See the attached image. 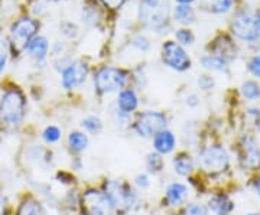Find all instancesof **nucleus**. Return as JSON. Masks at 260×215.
I'll return each mask as SVG.
<instances>
[{
  "mask_svg": "<svg viewBox=\"0 0 260 215\" xmlns=\"http://www.w3.org/2000/svg\"><path fill=\"white\" fill-rule=\"evenodd\" d=\"M139 105V98L133 90H121L117 98V110L123 114H132Z\"/></svg>",
  "mask_w": 260,
  "mask_h": 215,
  "instance_id": "f3484780",
  "label": "nucleus"
},
{
  "mask_svg": "<svg viewBox=\"0 0 260 215\" xmlns=\"http://www.w3.org/2000/svg\"><path fill=\"white\" fill-rule=\"evenodd\" d=\"M133 45L136 48H139L142 52L148 51L149 49V41L145 37H136L133 41Z\"/></svg>",
  "mask_w": 260,
  "mask_h": 215,
  "instance_id": "72a5a7b5",
  "label": "nucleus"
},
{
  "mask_svg": "<svg viewBox=\"0 0 260 215\" xmlns=\"http://www.w3.org/2000/svg\"><path fill=\"white\" fill-rule=\"evenodd\" d=\"M198 166L211 173H223L224 170H227L230 165V158L227 150L224 149L220 145H210L205 149H203L198 155Z\"/></svg>",
  "mask_w": 260,
  "mask_h": 215,
  "instance_id": "7ed1b4c3",
  "label": "nucleus"
},
{
  "mask_svg": "<svg viewBox=\"0 0 260 215\" xmlns=\"http://www.w3.org/2000/svg\"><path fill=\"white\" fill-rule=\"evenodd\" d=\"M182 215H208V208L203 204H189L185 206Z\"/></svg>",
  "mask_w": 260,
  "mask_h": 215,
  "instance_id": "c85d7f7f",
  "label": "nucleus"
},
{
  "mask_svg": "<svg viewBox=\"0 0 260 215\" xmlns=\"http://www.w3.org/2000/svg\"><path fill=\"white\" fill-rule=\"evenodd\" d=\"M172 163H174V170H175V173L181 175V176H188V175H191L195 166L192 156L188 155V153H178L177 156L174 158V162H172Z\"/></svg>",
  "mask_w": 260,
  "mask_h": 215,
  "instance_id": "a211bd4d",
  "label": "nucleus"
},
{
  "mask_svg": "<svg viewBox=\"0 0 260 215\" xmlns=\"http://www.w3.org/2000/svg\"><path fill=\"white\" fill-rule=\"evenodd\" d=\"M68 146L73 152H83L88 146V137L83 131H71L68 136Z\"/></svg>",
  "mask_w": 260,
  "mask_h": 215,
  "instance_id": "6ab92c4d",
  "label": "nucleus"
},
{
  "mask_svg": "<svg viewBox=\"0 0 260 215\" xmlns=\"http://www.w3.org/2000/svg\"><path fill=\"white\" fill-rule=\"evenodd\" d=\"M234 202L227 194H214L208 199V211H211L214 215H230L234 211Z\"/></svg>",
  "mask_w": 260,
  "mask_h": 215,
  "instance_id": "ddd939ff",
  "label": "nucleus"
},
{
  "mask_svg": "<svg viewBox=\"0 0 260 215\" xmlns=\"http://www.w3.org/2000/svg\"><path fill=\"white\" fill-rule=\"evenodd\" d=\"M239 160L244 169L257 170L260 169V145L254 137L246 136L239 145Z\"/></svg>",
  "mask_w": 260,
  "mask_h": 215,
  "instance_id": "9b49d317",
  "label": "nucleus"
},
{
  "mask_svg": "<svg viewBox=\"0 0 260 215\" xmlns=\"http://www.w3.org/2000/svg\"><path fill=\"white\" fill-rule=\"evenodd\" d=\"M175 19L182 25H191L195 22V12L189 5H179L175 8Z\"/></svg>",
  "mask_w": 260,
  "mask_h": 215,
  "instance_id": "aec40b11",
  "label": "nucleus"
},
{
  "mask_svg": "<svg viewBox=\"0 0 260 215\" xmlns=\"http://www.w3.org/2000/svg\"><path fill=\"white\" fill-rule=\"evenodd\" d=\"M242 95L247 101H256L260 98V85L256 81H244L242 84Z\"/></svg>",
  "mask_w": 260,
  "mask_h": 215,
  "instance_id": "5701e85b",
  "label": "nucleus"
},
{
  "mask_svg": "<svg viewBox=\"0 0 260 215\" xmlns=\"http://www.w3.org/2000/svg\"><path fill=\"white\" fill-rule=\"evenodd\" d=\"M126 84V74L114 66H104L94 75V87L99 93L107 94L117 91Z\"/></svg>",
  "mask_w": 260,
  "mask_h": 215,
  "instance_id": "0eeeda50",
  "label": "nucleus"
},
{
  "mask_svg": "<svg viewBox=\"0 0 260 215\" xmlns=\"http://www.w3.org/2000/svg\"><path fill=\"white\" fill-rule=\"evenodd\" d=\"M246 215H260V212H249V214Z\"/></svg>",
  "mask_w": 260,
  "mask_h": 215,
  "instance_id": "ea45409f",
  "label": "nucleus"
},
{
  "mask_svg": "<svg viewBox=\"0 0 260 215\" xmlns=\"http://www.w3.org/2000/svg\"><path fill=\"white\" fill-rule=\"evenodd\" d=\"M39 23L32 18H22L18 22L13 23L12 30H10V38L12 42L18 48H26L29 42L35 38Z\"/></svg>",
  "mask_w": 260,
  "mask_h": 215,
  "instance_id": "9d476101",
  "label": "nucleus"
},
{
  "mask_svg": "<svg viewBox=\"0 0 260 215\" xmlns=\"http://www.w3.org/2000/svg\"><path fill=\"white\" fill-rule=\"evenodd\" d=\"M167 124V116L164 113L149 110V112L140 113L133 127L140 137L149 139V137H153L155 134H158L159 131L165 130Z\"/></svg>",
  "mask_w": 260,
  "mask_h": 215,
  "instance_id": "423d86ee",
  "label": "nucleus"
},
{
  "mask_svg": "<svg viewBox=\"0 0 260 215\" xmlns=\"http://www.w3.org/2000/svg\"><path fill=\"white\" fill-rule=\"evenodd\" d=\"M178 3H181V5H189V3H192L194 0H177Z\"/></svg>",
  "mask_w": 260,
  "mask_h": 215,
  "instance_id": "58836bf2",
  "label": "nucleus"
},
{
  "mask_svg": "<svg viewBox=\"0 0 260 215\" xmlns=\"http://www.w3.org/2000/svg\"><path fill=\"white\" fill-rule=\"evenodd\" d=\"M26 52L30 58H34L37 62L44 61L49 51V42L45 37H35L28 45H26Z\"/></svg>",
  "mask_w": 260,
  "mask_h": 215,
  "instance_id": "dca6fc26",
  "label": "nucleus"
},
{
  "mask_svg": "<svg viewBox=\"0 0 260 215\" xmlns=\"http://www.w3.org/2000/svg\"><path fill=\"white\" fill-rule=\"evenodd\" d=\"M42 137L47 143H56L61 139V130L56 126H48L42 133Z\"/></svg>",
  "mask_w": 260,
  "mask_h": 215,
  "instance_id": "bb28decb",
  "label": "nucleus"
},
{
  "mask_svg": "<svg viewBox=\"0 0 260 215\" xmlns=\"http://www.w3.org/2000/svg\"><path fill=\"white\" fill-rule=\"evenodd\" d=\"M186 104H188L189 107H197V105L200 104V100H198V97H197L195 94H189V95L186 97Z\"/></svg>",
  "mask_w": 260,
  "mask_h": 215,
  "instance_id": "c9c22d12",
  "label": "nucleus"
},
{
  "mask_svg": "<svg viewBox=\"0 0 260 215\" xmlns=\"http://www.w3.org/2000/svg\"><path fill=\"white\" fill-rule=\"evenodd\" d=\"M25 95L18 88H10L0 98V122L10 129L22 124L25 117Z\"/></svg>",
  "mask_w": 260,
  "mask_h": 215,
  "instance_id": "f257e3e1",
  "label": "nucleus"
},
{
  "mask_svg": "<svg viewBox=\"0 0 260 215\" xmlns=\"http://www.w3.org/2000/svg\"><path fill=\"white\" fill-rule=\"evenodd\" d=\"M6 206H8V201H6V198H5L3 194H0V215L5 214Z\"/></svg>",
  "mask_w": 260,
  "mask_h": 215,
  "instance_id": "e433bc0d",
  "label": "nucleus"
},
{
  "mask_svg": "<svg viewBox=\"0 0 260 215\" xmlns=\"http://www.w3.org/2000/svg\"><path fill=\"white\" fill-rule=\"evenodd\" d=\"M103 5L104 6H107V8H110V9H119L123 6V3L126 2V0H102Z\"/></svg>",
  "mask_w": 260,
  "mask_h": 215,
  "instance_id": "f704fd0d",
  "label": "nucleus"
},
{
  "mask_svg": "<svg viewBox=\"0 0 260 215\" xmlns=\"http://www.w3.org/2000/svg\"><path fill=\"white\" fill-rule=\"evenodd\" d=\"M165 197L169 205L179 206L185 204V201L189 197V189L186 185L181 184V182H172L169 184L165 192Z\"/></svg>",
  "mask_w": 260,
  "mask_h": 215,
  "instance_id": "4468645a",
  "label": "nucleus"
},
{
  "mask_svg": "<svg viewBox=\"0 0 260 215\" xmlns=\"http://www.w3.org/2000/svg\"><path fill=\"white\" fill-rule=\"evenodd\" d=\"M198 85H200L201 90H210L214 85L213 78L208 77V75H201V77L198 78Z\"/></svg>",
  "mask_w": 260,
  "mask_h": 215,
  "instance_id": "2f4dec72",
  "label": "nucleus"
},
{
  "mask_svg": "<svg viewBox=\"0 0 260 215\" xmlns=\"http://www.w3.org/2000/svg\"><path fill=\"white\" fill-rule=\"evenodd\" d=\"M146 166L150 173H159L164 169V159L159 153H149L146 156Z\"/></svg>",
  "mask_w": 260,
  "mask_h": 215,
  "instance_id": "b1692460",
  "label": "nucleus"
},
{
  "mask_svg": "<svg viewBox=\"0 0 260 215\" xmlns=\"http://www.w3.org/2000/svg\"><path fill=\"white\" fill-rule=\"evenodd\" d=\"M88 75V66L81 61L70 62L62 71V87L65 90H73L75 87H80L85 81Z\"/></svg>",
  "mask_w": 260,
  "mask_h": 215,
  "instance_id": "f8f14e48",
  "label": "nucleus"
},
{
  "mask_svg": "<svg viewBox=\"0 0 260 215\" xmlns=\"http://www.w3.org/2000/svg\"><path fill=\"white\" fill-rule=\"evenodd\" d=\"M85 130L91 134H99L100 131L103 130V123L99 117H94V116H90V117H85L81 123Z\"/></svg>",
  "mask_w": 260,
  "mask_h": 215,
  "instance_id": "393cba45",
  "label": "nucleus"
},
{
  "mask_svg": "<svg viewBox=\"0 0 260 215\" xmlns=\"http://www.w3.org/2000/svg\"><path fill=\"white\" fill-rule=\"evenodd\" d=\"M233 33L239 39L256 44L260 42V16L253 13H239L233 20Z\"/></svg>",
  "mask_w": 260,
  "mask_h": 215,
  "instance_id": "20e7f679",
  "label": "nucleus"
},
{
  "mask_svg": "<svg viewBox=\"0 0 260 215\" xmlns=\"http://www.w3.org/2000/svg\"><path fill=\"white\" fill-rule=\"evenodd\" d=\"M201 64L211 71H227V62L220 55H205L201 58Z\"/></svg>",
  "mask_w": 260,
  "mask_h": 215,
  "instance_id": "412c9836",
  "label": "nucleus"
},
{
  "mask_svg": "<svg viewBox=\"0 0 260 215\" xmlns=\"http://www.w3.org/2000/svg\"><path fill=\"white\" fill-rule=\"evenodd\" d=\"M249 71H250L251 75H254V77H257L260 78V55H256L251 58L250 61H249Z\"/></svg>",
  "mask_w": 260,
  "mask_h": 215,
  "instance_id": "7c9ffc66",
  "label": "nucleus"
},
{
  "mask_svg": "<svg viewBox=\"0 0 260 215\" xmlns=\"http://www.w3.org/2000/svg\"><path fill=\"white\" fill-rule=\"evenodd\" d=\"M162 61L165 65L175 71H186L191 68V59L186 54V51L174 41H168L164 44Z\"/></svg>",
  "mask_w": 260,
  "mask_h": 215,
  "instance_id": "1a4fd4ad",
  "label": "nucleus"
},
{
  "mask_svg": "<svg viewBox=\"0 0 260 215\" xmlns=\"http://www.w3.org/2000/svg\"><path fill=\"white\" fill-rule=\"evenodd\" d=\"M9 59V42L5 38L0 37V75L3 74L6 64Z\"/></svg>",
  "mask_w": 260,
  "mask_h": 215,
  "instance_id": "a878e982",
  "label": "nucleus"
},
{
  "mask_svg": "<svg viewBox=\"0 0 260 215\" xmlns=\"http://www.w3.org/2000/svg\"><path fill=\"white\" fill-rule=\"evenodd\" d=\"M80 205L83 215H113L114 211V206L109 197L97 189L85 191L81 195Z\"/></svg>",
  "mask_w": 260,
  "mask_h": 215,
  "instance_id": "39448f33",
  "label": "nucleus"
},
{
  "mask_svg": "<svg viewBox=\"0 0 260 215\" xmlns=\"http://www.w3.org/2000/svg\"><path fill=\"white\" fill-rule=\"evenodd\" d=\"M135 184H136V187L139 188V189H148L149 185H150L149 178L145 175V173H140V175H138V176L135 178Z\"/></svg>",
  "mask_w": 260,
  "mask_h": 215,
  "instance_id": "473e14b6",
  "label": "nucleus"
},
{
  "mask_svg": "<svg viewBox=\"0 0 260 215\" xmlns=\"http://www.w3.org/2000/svg\"><path fill=\"white\" fill-rule=\"evenodd\" d=\"M169 18L168 0H142L139 5L140 22L152 30L160 29Z\"/></svg>",
  "mask_w": 260,
  "mask_h": 215,
  "instance_id": "f03ea898",
  "label": "nucleus"
},
{
  "mask_svg": "<svg viewBox=\"0 0 260 215\" xmlns=\"http://www.w3.org/2000/svg\"><path fill=\"white\" fill-rule=\"evenodd\" d=\"M18 215H45V209L39 201L28 199L22 202L18 209Z\"/></svg>",
  "mask_w": 260,
  "mask_h": 215,
  "instance_id": "4be33fe9",
  "label": "nucleus"
},
{
  "mask_svg": "<svg viewBox=\"0 0 260 215\" xmlns=\"http://www.w3.org/2000/svg\"><path fill=\"white\" fill-rule=\"evenodd\" d=\"M175 145H177L175 134L168 129L159 131L158 134L153 136V149L156 150V153H159V155L171 153L175 149Z\"/></svg>",
  "mask_w": 260,
  "mask_h": 215,
  "instance_id": "2eb2a0df",
  "label": "nucleus"
},
{
  "mask_svg": "<svg viewBox=\"0 0 260 215\" xmlns=\"http://www.w3.org/2000/svg\"><path fill=\"white\" fill-rule=\"evenodd\" d=\"M104 188H106L104 194L112 201L114 208L129 209L138 201V194L127 184H123L119 181H107Z\"/></svg>",
  "mask_w": 260,
  "mask_h": 215,
  "instance_id": "6e6552de",
  "label": "nucleus"
},
{
  "mask_svg": "<svg viewBox=\"0 0 260 215\" xmlns=\"http://www.w3.org/2000/svg\"><path fill=\"white\" fill-rule=\"evenodd\" d=\"M175 37H177L179 45H191L194 42V35L188 29H179V30H177Z\"/></svg>",
  "mask_w": 260,
  "mask_h": 215,
  "instance_id": "cd10ccee",
  "label": "nucleus"
},
{
  "mask_svg": "<svg viewBox=\"0 0 260 215\" xmlns=\"http://www.w3.org/2000/svg\"><path fill=\"white\" fill-rule=\"evenodd\" d=\"M233 0H213V12L214 13H225L232 9Z\"/></svg>",
  "mask_w": 260,
  "mask_h": 215,
  "instance_id": "c756f323",
  "label": "nucleus"
},
{
  "mask_svg": "<svg viewBox=\"0 0 260 215\" xmlns=\"http://www.w3.org/2000/svg\"><path fill=\"white\" fill-rule=\"evenodd\" d=\"M253 188H254L256 194H257L260 198V175L259 176H256V179H254V182H253Z\"/></svg>",
  "mask_w": 260,
  "mask_h": 215,
  "instance_id": "4c0bfd02",
  "label": "nucleus"
}]
</instances>
